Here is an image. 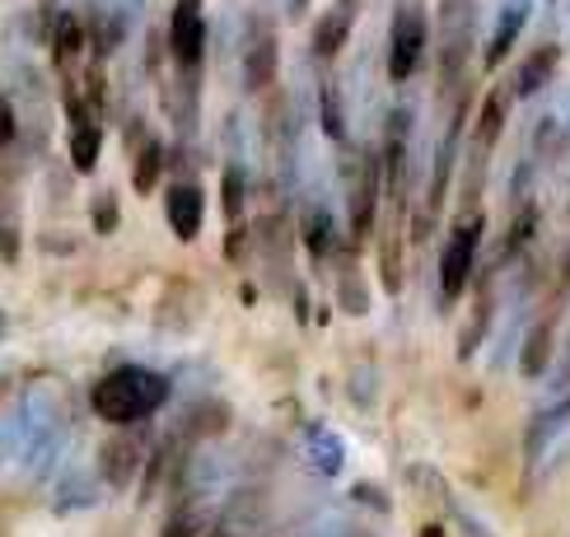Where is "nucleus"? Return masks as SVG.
I'll return each instance as SVG.
<instances>
[{
	"mask_svg": "<svg viewBox=\"0 0 570 537\" xmlns=\"http://www.w3.org/2000/svg\"><path fill=\"white\" fill-rule=\"evenodd\" d=\"M169 402V378L146 365H122L94 384V412L108 425H136Z\"/></svg>",
	"mask_w": 570,
	"mask_h": 537,
	"instance_id": "obj_1",
	"label": "nucleus"
},
{
	"mask_svg": "<svg viewBox=\"0 0 570 537\" xmlns=\"http://www.w3.org/2000/svg\"><path fill=\"white\" fill-rule=\"evenodd\" d=\"M472 28H478V0H439V66H445V85H454L458 71L468 66Z\"/></svg>",
	"mask_w": 570,
	"mask_h": 537,
	"instance_id": "obj_2",
	"label": "nucleus"
},
{
	"mask_svg": "<svg viewBox=\"0 0 570 537\" xmlns=\"http://www.w3.org/2000/svg\"><path fill=\"white\" fill-rule=\"evenodd\" d=\"M478 248H482V220L472 215L449 234L445 252H439V304L445 309L468 290V276L478 266Z\"/></svg>",
	"mask_w": 570,
	"mask_h": 537,
	"instance_id": "obj_3",
	"label": "nucleus"
},
{
	"mask_svg": "<svg viewBox=\"0 0 570 537\" xmlns=\"http://www.w3.org/2000/svg\"><path fill=\"white\" fill-rule=\"evenodd\" d=\"M425 38H431V28H425V14L417 5H402L393 14V38H388V75L393 80H411V75H417Z\"/></svg>",
	"mask_w": 570,
	"mask_h": 537,
	"instance_id": "obj_4",
	"label": "nucleus"
},
{
	"mask_svg": "<svg viewBox=\"0 0 570 537\" xmlns=\"http://www.w3.org/2000/svg\"><path fill=\"white\" fill-rule=\"evenodd\" d=\"M169 52L187 75H197L201 52H206L201 0H178V5H173V14H169Z\"/></svg>",
	"mask_w": 570,
	"mask_h": 537,
	"instance_id": "obj_5",
	"label": "nucleus"
},
{
	"mask_svg": "<svg viewBox=\"0 0 570 537\" xmlns=\"http://www.w3.org/2000/svg\"><path fill=\"white\" fill-rule=\"evenodd\" d=\"M164 215H169V229L178 234L183 243H193L197 234H201V215H206L201 187H193V183H173L169 197H164Z\"/></svg>",
	"mask_w": 570,
	"mask_h": 537,
	"instance_id": "obj_6",
	"label": "nucleus"
},
{
	"mask_svg": "<svg viewBox=\"0 0 570 537\" xmlns=\"http://www.w3.org/2000/svg\"><path fill=\"white\" fill-rule=\"evenodd\" d=\"M276 66H281V52H276V34L267 24H258V34L248 38L244 47V85L248 93H258L276 80Z\"/></svg>",
	"mask_w": 570,
	"mask_h": 537,
	"instance_id": "obj_7",
	"label": "nucleus"
},
{
	"mask_svg": "<svg viewBox=\"0 0 570 537\" xmlns=\"http://www.w3.org/2000/svg\"><path fill=\"white\" fill-rule=\"evenodd\" d=\"M379 183H384V173H379V160L365 154L360 160V173L351 183V229L356 234H370L374 229V215H379Z\"/></svg>",
	"mask_w": 570,
	"mask_h": 537,
	"instance_id": "obj_8",
	"label": "nucleus"
},
{
	"mask_svg": "<svg viewBox=\"0 0 570 537\" xmlns=\"http://www.w3.org/2000/svg\"><path fill=\"white\" fill-rule=\"evenodd\" d=\"M140 453H146V445H140L136 435H113L108 445L99 449V472H103V482L108 486H132L136 477V467H140Z\"/></svg>",
	"mask_w": 570,
	"mask_h": 537,
	"instance_id": "obj_9",
	"label": "nucleus"
},
{
	"mask_svg": "<svg viewBox=\"0 0 570 537\" xmlns=\"http://www.w3.org/2000/svg\"><path fill=\"white\" fill-rule=\"evenodd\" d=\"M529 14H533V0H505L500 20H496V34H491V42H486V66H500V61L510 57V47L529 28Z\"/></svg>",
	"mask_w": 570,
	"mask_h": 537,
	"instance_id": "obj_10",
	"label": "nucleus"
},
{
	"mask_svg": "<svg viewBox=\"0 0 570 537\" xmlns=\"http://www.w3.org/2000/svg\"><path fill=\"white\" fill-rule=\"evenodd\" d=\"M160 173H164V140H160V136H140V146H136V164H132V183H136V192H140V197L154 192Z\"/></svg>",
	"mask_w": 570,
	"mask_h": 537,
	"instance_id": "obj_11",
	"label": "nucleus"
},
{
	"mask_svg": "<svg viewBox=\"0 0 570 537\" xmlns=\"http://www.w3.org/2000/svg\"><path fill=\"white\" fill-rule=\"evenodd\" d=\"M557 61H561V52H557V47H537V52L524 61V66H519V75H515V93H524V99H529V93H537V89H543L547 80H552V71H557Z\"/></svg>",
	"mask_w": 570,
	"mask_h": 537,
	"instance_id": "obj_12",
	"label": "nucleus"
},
{
	"mask_svg": "<svg viewBox=\"0 0 570 537\" xmlns=\"http://www.w3.org/2000/svg\"><path fill=\"white\" fill-rule=\"evenodd\" d=\"M384 183L393 192H402L407 183V113L388 122V164H384Z\"/></svg>",
	"mask_w": 570,
	"mask_h": 537,
	"instance_id": "obj_13",
	"label": "nucleus"
},
{
	"mask_svg": "<svg viewBox=\"0 0 570 537\" xmlns=\"http://www.w3.org/2000/svg\"><path fill=\"white\" fill-rule=\"evenodd\" d=\"M99 150H103V132H99V122H75V132H71V164L89 173V168H99Z\"/></svg>",
	"mask_w": 570,
	"mask_h": 537,
	"instance_id": "obj_14",
	"label": "nucleus"
},
{
	"mask_svg": "<svg viewBox=\"0 0 570 537\" xmlns=\"http://www.w3.org/2000/svg\"><path fill=\"white\" fill-rule=\"evenodd\" d=\"M346 34H351V10H342V5L327 10L323 20H319V34H313V52H319V57H337Z\"/></svg>",
	"mask_w": 570,
	"mask_h": 537,
	"instance_id": "obj_15",
	"label": "nucleus"
},
{
	"mask_svg": "<svg viewBox=\"0 0 570 537\" xmlns=\"http://www.w3.org/2000/svg\"><path fill=\"white\" fill-rule=\"evenodd\" d=\"M552 365V323H537L529 332V341H524V355H519V370H524L529 378H543Z\"/></svg>",
	"mask_w": 570,
	"mask_h": 537,
	"instance_id": "obj_16",
	"label": "nucleus"
},
{
	"mask_svg": "<svg viewBox=\"0 0 570 537\" xmlns=\"http://www.w3.org/2000/svg\"><path fill=\"white\" fill-rule=\"evenodd\" d=\"M505 103H510V93L496 89V93L486 99V108H482V117H478V150H482V154L500 140V126H505Z\"/></svg>",
	"mask_w": 570,
	"mask_h": 537,
	"instance_id": "obj_17",
	"label": "nucleus"
},
{
	"mask_svg": "<svg viewBox=\"0 0 570 537\" xmlns=\"http://www.w3.org/2000/svg\"><path fill=\"white\" fill-rule=\"evenodd\" d=\"M305 243H309V252L319 262L332 258V215L323 207H309L305 211Z\"/></svg>",
	"mask_w": 570,
	"mask_h": 537,
	"instance_id": "obj_18",
	"label": "nucleus"
},
{
	"mask_svg": "<svg viewBox=\"0 0 570 537\" xmlns=\"http://www.w3.org/2000/svg\"><path fill=\"white\" fill-rule=\"evenodd\" d=\"M309 458L323 467V477H337L342 472V439L332 430H309Z\"/></svg>",
	"mask_w": 570,
	"mask_h": 537,
	"instance_id": "obj_19",
	"label": "nucleus"
},
{
	"mask_svg": "<svg viewBox=\"0 0 570 537\" xmlns=\"http://www.w3.org/2000/svg\"><path fill=\"white\" fill-rule=\"evenodd\" d=\"M319 117H323V132L332 140H346V122H342V99H337V89H332L327 80L319 85Z\"/></svg>",
	"mask_w": 570,
	"mask_h": 537,
	"instance_id": "obj_20",
	"label": "nucleus"
},
{
	"mask_svg": "<svg viewBox=\"0 0 570 537\" xmlns=\"http://www.w3.org/2000/svg\"><path fill=\"white\" fill-rule=\"evenodd\" d=\"M80 47H85V28L75 14H61L57 20V61H75L80 57Z\"/></svg>",
	"mask_w": 570,
	"mask_h": 537,
	"instance_id": "obj_21",
	"label": "nucleus"
},
{
	"mask_svg": "<svg viewBox=\"0 0 570 537\" xmlns=\"http://www.w3.org/2000/svg\"><path fill=\"white\" fill-rule=\"evenodd\" d=\"M342 309L351 313V319H360V313L370 309V295H365V280L356 276V266H346L342 272Z\"/></svg>",
	"mask_w": 570,
	"mask_h": 537,
	"instance_id": "obj_22",
	"label": "nucleus"
},
{
	"mask_svg": "<svg viewBox=\"0 0 570 537\" xmlns=\"http://www.w3.org/2000/svg\"><path fill=\"white\" fill-rule=\"evenodd\" d=\"M244 192H248L244 168H239V164H230V168H225V215L234 220V225L244 220Z\"/></svg>",
	"mask_w": 570,
	"mask_h": 537,
	"instance_id": "obj_23",
	"label": "nucleus"
},
{
	"mask_svg": "<svg viewBox=\"0 0 570 537\" xmlns=\"http://www.w3.org/2000/svg\"><path fill=\"white\" fill-rule=\"evenodd\" d=\"M94 486H89V477H71L66 482V491H57V510H80V504H94Z\"/></svg>",
	"mask_w": 570,
	"mask_h": 537,
	"instance_id": "obj_24",
	"label": "nucleus"
},
{
	"mask_svg": "<svg viewBox=\"0 0 570 537\" xmlns=\"http://www.w3.org/2000/svg\"><path fill=\"white\" fill-rule=\"evenodd\" d=\"M94 229H99V234H113L117 229V201H113V192L94 197Z\"/></svg>",
	"mask_w": 570,
	"mask_h": 537,
	"instance_id": "obj_25",
	"label": "nucleus"
},
{
	"mask_svg": "<svg viewBox=\"0 0 570 537\" xmlns=\"http://www.w3.org/2000/svg\"><path fill=\"white\" fill-rule=\"evenodd\" d=\"M482 337H486V304L478 309V319H472L468 323V332H463V341H458V355H472V351H478V346H482Z\"/></svg>",
	"mask_w": 570,
	"mask_h": 537,
	"instance_id": "obj_26",
	"label": "nucleus"
},
{
	"mask_svg": "<svg viewBox=\"0 0 570 537\" xmlns=\"http://www.w3.org/2000/svg\"><path fill=\"white\" fill-rule=\"evenodd\" d=\"M197 533V510H183L178 519H169V528H164V537H193Z\"/></svg>",
	"mask_w": 570,
	"mask_h": 537,
	"instance_id": "obj_27",
	"label": "nucleus"
},
{
	"mask_svg": "<svg viewBox=\"0 0 570 537\" xmlns=\"http://www.w3.org/2000/svg\"><path fill=\"white\" fill-rule=\"evenodd\" d=\"M10 140H14V108L0 99V150H5Z\"/></svg>",
	"mask_w": 570,
	"mask_h": 537,
	"instance_id": "obj_28",
	"label": "nucleus"
},
{
	"mask_svg": "<svg viewBox=\"0 0 570 537\" xmlns=\"http://www.w3.org/2000/svg\"><path fill=\"white\" fill-rule=\"evenodd\" d=\"M0 258L14 262V234H0Z\"/></svg>",
	"mask_w": 570,
	"mask_h": 537,
	"instance_id": "obj_29",
	"label": "nucleus"
},
{
	"mask_svg": "<svg viewBox=\"0 0 570 537\" xmlns=\"http://www.w3.org/2000/svg\"><path fill=\"white\" fill-rule=\"evenodd\" d=\"M5 327H10V319H5V313H0V341H5Z\"/></svg>",
	"mask_w": 570,
	"mask_h": 537,
	"instance_id": "obj_30",
	"label": "nucleus"
},
{
	"mask_svg": "<svg viewBox=\"0 0 570 537\" xmlns=\"http://www.w3.org/2000/svg\"><path fill=\"white\" fill-rule=\"evenodd\" d=\"M290 10H305V0H290Z\"/></svg>",
	"mask_w": 570,
	"mask_h": 537,
	"instance_id": "obj_31",
	"label": "nucleus"
},
{
	"mask_svg": "<svg viewBox=\"0 0 570 537\" xmlns=\"http://www.w3.org/2000/svg\"><path fill=\"white\" fill-rule=\"evenodd\" d=\"M351 5H356V0H342V10H351Z\"/></svg>",
	"mask_w": 570,
	"mask_h": 537,
	"instance_id": "obj_32",
	"label": "nucleus"
}]
</instances>
